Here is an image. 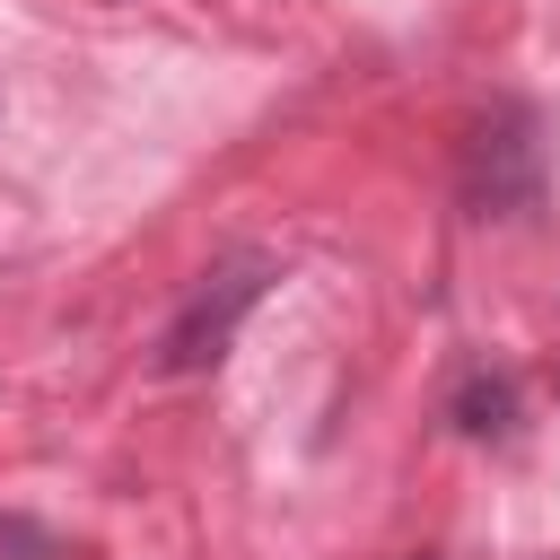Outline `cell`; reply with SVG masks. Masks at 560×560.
I'll return each instance as SVG.
<instances>
[{
  "label": "cell",
  "mask_w": 560,
  "mask_h": 560,
  "mask_svg": "<svg viewBox=\"0 0 560 560\" xmlns=\"http://www.w3.org/2000/svg\"><path fill=\"white\" fill-rule=\"evenodd\" d=\"M280 280V262L271 254H228V262H210L201 280H192V298L166 315V332H158V376H201V368H219L228 359V341H236V324L262 306V289Z\"/></svg>",
  "instance_id": "cell-1"
},
{
  "label": "cell",
  "mask_w": 560,
  "mask_h": 560,
  "mask_svg": "<svg viewBox=\"0 0 560 560\" xmlns=\"http://www.w3.org/2000/svg\"><path fill=\"white\" fill-rule=\"evenodd\" d=\"M542 175H551V140H542V114L534 105H490L464 140V201L481 219H508V210H534L542 201Z\"/></svg>",
  "instance_id": "cell-2"
}]
</instances>
